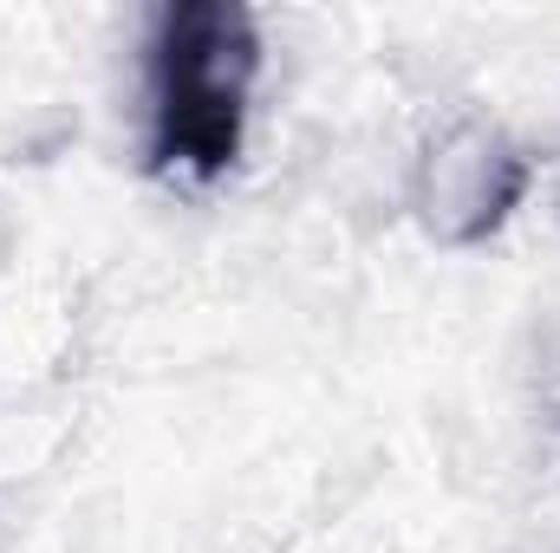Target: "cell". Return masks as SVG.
Here are the masks:
<instances>
[{
	"label": "cell",
	"instance_id": "6da1fadb",
	"mask_svg": "<svg viewBox=\"0 0 560 553\" xmlns=\"http://www.w3.org/2000/svg\"><path fill=\"white\" fill-rule=\"evenodd\" d=\"M261 33L242 0H170L150 33V169L215 183L235 169Z\"/></svg>",
	"mask_w": 560,
	"mask_h": 553
},
{
	"label": "cell",
	"instance_id": "7a4b0ae2",
	"mask_svg": "<svg viewBox=\"0 0 560 553\" xmlns=\"http://www.w3.org/2000/svg\"><path fill=\"white\" fill-rule=\"evenodd\" d=\"M522 189H528V156L502 138L495 125L469 118L450 138H436L430 156H423L418 222L436 242H450V248H476V242H489L509 222V209L522 202Z\"/></svg>",
	"mask_w": 560,
	"mask_h": 553
}]
</instances>
